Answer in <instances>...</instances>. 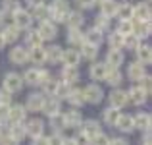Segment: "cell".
Wrapping results in <instances>:
<instances>
[{
    "label": "cell",
    "mask_w": 152,
    "mask_h": 145,
    "mask_svg": "<svg viewBox=\"0 0 152 145\" xmlns=\"http://www.w3.org/2000/svg\"><path fill=\"white\" fill-rule=\"evenodd\" d=\"M23 78V83H29V85H42L46 79H50V72L45 70V68H31V70L25 72Z\"/></svg>",
    "instance_id": "cell-1"
},
{
    "label": "cell",
    "mask_w": 152,
    "mask_h": 145,
    "mask_svg": "<svg viewBox=\"0 0 152 145\" xmlns=\"http://www.w3.org/2000/svg\"><path fill=\"white\" fill-rule=\"evenodd\" d=\"M67 14H69V4H67V0H54L52 6L48 8V18H52L58 23L66 21Z\"/></svg>",
    "instance_id": "cell-2"
},
{
    "label": "cell",
    "mask_w": 152,
    "mask_h": 145,
    "mask_svg": "<svg viewBox=\"0 0 152 145\" xmlns=\"http://www.w3.org/2000/svg\"><path fill=\"white\" fill-rule=\"evenodd\" d=\"M21 87H23V78L19 74L10 72V74L4 75V87L2 89H6L8 93H18V91H21Z\"/></svg>",
    "instance_id": "cell-3"
},
{
    "label": "cell",
    "mask_w": 152,
    "mask_h": 145,
    "mask_svg": "<svg viewBox=\"0 0 152 145\" xmlns=\"http://www.w3.org/2000/svg\"><path fill=\"white\" fill-rule=\"evenodd\" d=\"M83 97H85V103H91V104H98L100 101L104 99V91L100 85L96 83H91L83 89Z\"/></svg>",
    "instance_id": "cell-4"
},
{
    "label": "cell",
    "mask_w": 152,
    "mask_h": 145,
    "mask_svg": "<svg viewBox=\"0 0 152 145\" xmlns=\"http://www.w3.org/2000/svg\"><path fill=\"white\" fill-rule=\"evenodd\" d=\"M12 19H14V25L18 27L19 31H21V29H29L31 23H33V18H31V14H29L27 10H21V8H18V10L14 12Z\"/></svg>",
    "instance_id": "cell-5"
},
{
    "label": "cell",
    "mask_w": 152,
    "mask_h": 145,
    "mask_svg": "<svg viewBox=\"0 0 152 145\" xmlns=\"http://www.w3.org/2000/svg\"><path fill=\"white\" fill-rule=\"evenodd\" d=\"M37 31H39V35H41L42 41H52V39H56V35H58L56 23H54V21H48V19L41 21V25H39Z\"/></svg>",
    "instance_id": "cell-6"
},
{
    "label": "cell",
    "mask_w": 152,
    "mask_h": 145,
    "mask_svg": "<svg viewBox=\"0 0 152 145\" xmlns=\"http://www.w3.org/2000/svg\"><path fill=\"white\" fill-rule=\"evenodd\" d=\"M10 60H12V64H18V66L27 64L29 62V48L27 47H14L10 50Z\"/></svg>",
    "instance_id": "cell-7"
},
{
    "label": "cell",
    "mask_w": 152,
    "mask_h": 145,
    "mask_svg": "<svg viewBox=\"0 0 152 145\" xmlns=\"http://www.w3.org/2000/svg\"><path fill=\"white\" fill-rule=\"evenodd\" d=\"M45 134V122L41 118H33L25 124V135H31V138H39V135Z\"/></svg>",
    "instance_id": "cell-8"
},
{
    "label": "cell",
    "mask_w": 152,
    "mask_h": 145,
    "mask_svg": "<svg viewBox=\"0 0 152 145\" xmlns=\"http://www.w3.org/2000/svg\"><path fill=\"white\" fill-rule=\"evenodd\" d=\"M98 134H100V124L96 120H85V122H81V135H85L89 141Z\"/></svg>",
    "instance_id": "cell-9"
},
{
    "label": "cell",
    "mask_w": 152,
    "mask_h": 145,
    "mask_svg": "<svg viewBox=\"0 0 152 145\" xmlns=\"http://www.w3.org/2000/svg\"><path fill=\"white\" fill-rule=\"evenodd\" d=\"M131 19L135 23L150 21V6L148 4H137V6H133V18Z\"/></svg>",
    "instance_id": "cell-10"
},
{
    "label": "cell",
    "mask_w": 152,
    "mask_h": 145,
    "mask_svg": "<svg viewBox=\"0 0 152 145\" xmlns=\"http://www.w3.org/2000/svg\"><path fill=\"white\" fill-rule=\"evenodd\" d=\"M46 97L42 93H31L27 97V104H25V110H33V112H41L42 110V104H45Z\"/></svg>",
    "instance_id": "cell-11"
},
{
    "label": "cell",
    "mask_w": 152,
    "mask_h": 145,
    "mask_svg": "<svg viewBox=\"0 0 152 145\" xmlns=\"http://www.w3.org/2000/svg\"><path fill=\"white\" fill-rule=\"evenodd\" d=\"M25 114H27V110L23 104H14V107H10V112H8V122L21 124L25 120Z\"/></svg>",
    "instance_id": "cell-12"
},
{
    "label": "cell",
    "mask_w": 152,
    "mask_h": 145,
    "mask_svg": "<svg viewBox=\"0 0 152 145\" xmlns=\"http://www.w3.org/2000/svg\"><path fill=\"white\" fill-rule=\"evenodd\" d=\"M146 95L145 93V89H142L141 85H135V87H131L129 91H127V101H129L131 104H142L146 101Z\"/></svg>",
    "instance_id": "cell-13"
},
{
    "label": "cell",
    "mask_w": 152,
    "mask_h": 145,
    "mask_svg": "<svg viewBox=\"0 0 152 145\" xmlns=\"http://www.w3.org/2000/svg\"><path fill=\"white\" fill-rule=\"evenodd\" d=\"M60 110H62V103H60L56 97H50V99H45V104H42L41 112H45V114L50 118V116L60 114Z\"/></svg>",
    "instance_id": "cell-14"
},
{
    "label": "cell",
    "mask_w": 152,
    "mask_h": 145,
    "mask_svg": "<svg viewBox=\"0 0 152 145\" xmlns=\"http://www.w3.org/2000/svg\"><path fill=\"white\" fill-rule=\"evenodd\" d=\"M123 58H125V56H123V52L121 50H118V48H110V50H108V54H106V66L108 68H119L123 64Z\"/></svg>",
    "instance_id": "cell-15"
},
{
    "label": "cell",
    "mask_w": 152,
    "mask_h": 145,
    "mask_svg": "<svg viewBox=\"0 0 152 145\" xmlns=\"http://www.w3.org/2000/svg\"><path fill=\"white\" fill-rule=\"evenodd\" d=\"M64 116V128H79L83 122V116L79 110H67Z\"/></svg>",
    "instance_id": "cell-16"
},
{
    "label": "cell",
    "mask_w": 152,
    "mask_h": 145,
    "mask_svg": "<svg viewBox=\"0 0 152 145\" xmlns=\"http://www.w3.org/2000/svg\"><path fill=\"white\" fill-rule=\"evenodd\" d=\"M127 104V91H121V89H115V91H112V95H110V107L112 108H123Z\"/></svg>",
    "instance_id": "cell-17"
},
{
    "label": "cell",
    "mask_w": 152,
    "mask_h": 145,
    "mask_svg": "<svg viewBox=\"0 0 152 145\" xmlns=\"http://www.w3.org/2000/svg\"><path fill=\"white\" fill-rule=\"evenodd\" d=\"M106 70H108V66L104 62L91 64V70H89L91 79H94V81H104V78H106Z\"/></svg>",
    "instance_id": "cell-18"
},
{
    "label": "cell",
    "mask_w": 152,
    "mask_h": 145,
    "mask_svg": "<svg viewBox=\"0 0 152 145\" xmlns=\"http://www.w3.org/2000/svg\"><path fill=\"white\" fill-rule=\"evenodd\" d=\"M145 75V66L141 62H131L127 66V78L131 81H141V78Z\"/></svg>",
    "instance_id": "cell-19"
},
{
    "label": "cell",
    "mask_w": 152,
    "mask_h": 145,
    "mask_svg": "<svg viewBox=\"0 0 152 145\" xmlns=\"http://www.w3.org/2000/svg\"><path fill=\"white\" fill-rule=\"evenodd\" d=\"M62 62L66 64V66H75L77 68V64L81 62V54H79L77 48H67V50H64V54H62Z\"/></svg>",
    "instance_id": "cell-20"
},
{
    "label": "cell",
    "mask_w": 152,
    "mask_h": 145,
    "mask_svg": "<svg viewBox=\"0 0 152 145\" xmlns=\"http://www.w3.org/2000/svg\"><path fill=\"white\" fill-rule=\"evenodd\" d=\"M104 81H106L108 85H112V87H118L119 83L123 81V74L119 72V68H108Z\"/></svg>",
    "instance_id": "cell-21"
},
{
    "label": "cell",
    "mask_w": 152,
    "mask_h": 145,
    "mask_svg": "<svg viewBox=\"0 0 152 145\" xmlns=\"http://www.w3.org/2000/svg\"><path fill=\"white\" fill-rule=\"evenodd\" d=\"M133 126L135 130H150V114L148 112H139L137 116H133Z\"/></svg>",
    "instance_id": "cell-22"
},
{
    "label": "cell",
    "mask_w": 152,
    "mask_h": 145,
    "mask_svg": "<svg viewBox=\"0 0 152 145\" xmlns=\"http://www.w3.org/2000/svg\"><path fill=\"white\" fill-rule=\"evenodd\" d=\"M102 41H104V33L100 29H96V27H91V29L85 33V43H89V45L100 47Z\"/></svg>",
    "instance_id": "cell-23"
},
{
    "label": "cell",
    "mask_w": 152,
    "mask_h": 145,
    "mask_svg": "<svg viewBox=\"0 0 152 145\" xmlns=\"http://www.w3.org/2000/svg\"><path fill=\"white\" fill-rule=\"evenodd\" d=\"M64 23H67L69 29H81V25L85 23V18H83L81 12H69Z\"/></svg>",
    "instance_id": "cell-24"
},
{
    "label": "cell",
    "mask_w": 152,
    "mask_h": 145,
    "mask_svg": "<svg viewBox=\"0 0 152 145\" xmlns=\"http://www.w3.org/2000/svg\"><path fill=\"white\" fill-rule=\"evenodd\" d=\"M115 126H118L121 132H125V134H131V132L135 130V126H133V116H131V114H119Z\"/></svg>",
    "instance_id": "cell-25"
},
{
    "label": "cell",
    "mask_w": 152,
    "mask_h": 145,
    "mask_svg": "<svg viewBox=\"0 0 152 145\" xmlns=\"http://www.w3.org/2000/svg\"><path fill=\"white\" fill-rule=\"evenodd\" d=\"M79 79V70L75 66H64V70H62V81L64 83H75Z\"/></svg>",
    "instance_id": "cell-26"
},
{
    "label": "cell",
    "mask_w": 152,
    "mask_h": 145,
    "mask_svg": "<svg viewBox=\"0 0 152 145\" xmlns=\"http://www.w3.org/2000/svg\"><path fill=\"white\" fill-rule=\"evenodd\" d=\"M0 35H2L4 43H15V41L19 39V29H18V27L14 25V23H12V25L4 27V31H2Z\"/></svg>",
    "instance_id": "cell-27"
},
{
    "label": "cell",
    "mask_w": 152,
    "mask_h": 145,
    "mask_svg": "<svg viewBox=\"0 0 152 145\" xmlns=\"http://www.w3.org/2000/svg\"><path fill=\"white\" fill-rule=\"evenodd\" d=\"M45 52H46V62H48V60H50V64H60V62H62V54H64L62 47L45 48Z\"/></svg>",
    "instance_id": "cell-28"
},
{
    "label": "cell",
    "mask_w": 152,
    "mask_h": 145,
    "mask_svg": "<svg viewBox=\"0 0 152 145\" xmlns=\"http://www.w3.org/2000/svg\"><path fill=\"white\" fill-rule=\"evenodd\" d=\"M115 10H118L115 0H106V2L100 4V16H104V18H108V19L115 16Z\"/></svg>",
    "instance_id": "cell-29"
},
{
    "label": "cell",
    "mask_w": 152,
    "mask_h": 145,
    "mask_svg": "<svg viewBox=\"0 0 152 145\" xmlns=\"http://www.w3.org/2000/svg\"><path fill=\"white\" fill-rule=\"evenodd\" d=\"M10 135L12 139H15L18 143H21L23 141V138H25V126H23V122L21 124H12L10 126Z\"/></svg>",
    "instance_id": "cell-30"
},
{
    "label": "cell",
    "mask_w": 152,
    "mask_h": 145,
    "mask_svg": "<svg viewBox=\"0 0 152 145\" xmlns=\"http://www.w3.org/2000/svg\"><path fill=\"white\" fill-rule=\"evenodd\" d=\"M29 60L33 64H37V66H42V64L46 62V52L45 48H33V50H29Z\"/></svg>",
    "instance_id": "cell-31"
},
{
    "label": "cell",
    "mask_w": 152,
    "mask_h": 145,
    "mask_svg": "<svg viewBox=\"0 0 152 145\" xmlns=\"http://www.w3.org/2000/svg\"><path fill=\"white\" fill-rule=\"evenodd\" d=\"M137 56H139L137 62H141L142 66H145V64H150V60H152V48L148 45H141V47L137 48Z\"/></svg>",
    "instance_id": "cell-32"
},
{
    "label": "cell",
    "mask_w": 152,
    "mask_h": 145,
    "mask_svg": "<svg viewBox=\"0 0 152 145\" xmlns=\"http://www.w3.org/2000/svg\"><path fill=\"white\" fill-rule=\"evenodd\" d=\"M115 18H119V21L121 19H131L133 18V6L131 4H118V10H115Z\"/></svg>",
    "instance_id": "cell-33"
},
{
    "label": "cell",
    "mask_w": 152,
    "mask_h": 145,
    "mask_svg": "<svg viewBox=\"0 0 152 145\" xmlns=\"http://www.w3.org/2000/svg\"><path fill=\"white\" fill-rule=\"evenodd\" d=\"M66 99L69 101V104H73V107H81V104L85 103V97H83V89H69V93H67Z\"/></svg>",
    "instance_id": "cell-34"
},
{
    "label": "cell",
    "mask_w": 152,
    "mask_h": 145,
    "mask_svg": "<svg viewBox=\"0 0 152 145\" xmlns=\"http://www.w3.org/2000/svg\"><path fill=\"white\" fill-rule=\"evenodd\" d=\"M25 41H27V47L33 50V48H41L42 47V39L39 35V31H29L25 35Z\"/></svg>",
    "instance_id": "cell-35"
},
{
    "label": "cell",
    "mask_w": 152,
    "mask_h": 145,
    "mask_svg": "<svg viewBox=\"0 0 152 145\" xmlns=\"http://www.w3.org/2000/svg\"><path fill=\"white\" fill-rule=\"evenodd\" d=\"M79 54H81L83 58H87V60H94L98 56V47L89 45V43H83V45H81V52H79Z\"/></svg>",
    "instance_id": "cell-36"
},
{
    "label": "cell",
    "mask_w": 152,
    "mask_h": 145,
    "mask_svg": "<svg viewBox=\"0 0 152 145\" xmlns=\"http://www.w3.org/2000/svg\"><path fill=\"white\" fill-rule=\"evenodd\" d=\"M135 31V21L133 19H121L118 25V33L123 35V37H127V35H133Z\"/></svg>",
    "instance_id": "cell-37"
},
{
    "label": "cell",
    "mask_w": 152,
    "mask_h": 145,
    "mask_svg": "<svg viewBox=\"0 0 152 145\" xmlns=\"http://www.w3.org/2000/svg\"><path fill=\"white\" fill-rule=\"evenodd\" d=\"M119 114H121V112L118 110V108H106V110H104V122L108 124V126H115V122H118V118H119Z\"/></svg>",
    "instance_id": "cell-38"
},
{
    "label": "cell",
    "mask_w": 152,
    "mask_h": 145,
    "mask_svg": "<svg viewBox=\"0 0 152 145\" xmlns=\"http://www.w3.org/2000/svg\"><path fill=\"white\" fill-rule=\"evenodd\" d=\"M150 31H152L150 21H142V23H135L133 35H137L139 39H141V37H150Z\"/></svg>",
    "instance_id": "cell-39"
},
{
    "label": "cell",
    "mask_w": 152,
    "mask_h": 145,
    "mask_svg": "<svg viewBox=\"0 0 152 145\" xmlns=\"http://www.w3.org/2000/svg\"><path fill=\"white\" fill-rule=\"evenodd\" d=\"M67 41H69L71 45L81 47L83 43H85V33H81L79 29H69V33H67Z\"/></svg>",
    "instance_id": "cell-40"
},
{
    "label": "cell",
    "mask_w": 152,
    "mask_h": 145,
    "mask_svg": "<svg viewBox=\"0 0 152 145\" xmlns=\"http://www.w3.org/2000/svg\"><path fill=\"white\" fill-rule=\"evenodd\" d=\"M123 47H125L127 50H137V48L141 47V39H139L137 35H127V37H123Z\"/></svg>",
    "instance_id": "cell-41"
},
{
    "label": "cell",
    "mask_w": 152,
    "mask_h": 145,
    "mask_svg": "<svg viewBox=\"0 0 152 145\" xmlns=\"http://www.w3.org/2000/svg\"><path fill=\"white\" fill-rule=\"evenodd\" d=\"M31 18L39 19V21H45V19L48 18V6H45V4H41V6L33 8V14H31Z\"/></svg>",
    "instance_id": "cell-42"
},
{
    "label": "cell",
    "mask_w": 152,
    "mask_h": 145,
    "mask_svg": "<svg viewBox=\"0 0 152 145\" xmlns=\"http://www.w3.org/2000/svg\"><path fill=\"white\" fill-rule=\"evenodd\" d=\"M108 43H110V48H123V35H119L118 31H114V33H110V39H108Z\"/></svg>",
    "instance_id": "cell-43"
},
{
    "label": "cell",
    "mask_w": 152,
    "mask_h": 145,
    "mask_svg": "<svg viewBox=\"0 0 152 145\" xmlns=\"http://www.w3.org/2000/svg\"><path fill=\"white\" fill-rule=\"evenodd\" d=\"M69 89H71V87L67 85V83H64V81H58V85H56V93H54V97H56L58 101L66 99V97H67V93H69Z\"/></svg>",
    "instance_id": "cell-44"
},
{
    "label": "cell",
    "mask_w": 152,
    "mask_h": 145,
    "mask_svg": "<svg viewBox=\"0 0 152 145\" xmlns=\"http://www.w3.org/2000/svg\"><path fill=\"white\" fill-rule=\"evenodd\" d=\"M56 85H58V81L56 79H46L45 83H42V89H45V93L42 95H50V97H54V93H56Z\"/></svg>",
    "instance_id": "cell-45"
},
{
    "label": "cell",
    "mask_w": 152,
    "mask_h": 145,
    "mask_svg": "<svg viewBox=\"0 0 152 145\" xmlns=\"http://www.w3.org/2000/svg\"><path fill=\"white\" fill-rule=\"evenodd\" d=\"M110 139L112 138H108L106 134H98V135H94L93 139H91V145H110Z\"/></svg>",
    "instance_id": "cell-46"
},
{
    "label": "cell",
    "mask_w": 152,
    "mask_h": 145,
    "mask_svg": "<svg viewBox=\"0 0 152 145\" xmlns=\"http://www.w3.org/2000/svg\"><path fill=\"white\" fill-rule=\"evenodd\" d=\"M12 104V93L6 89H0V107H10Z\"/></svg>",
    "instance_id": "cell-47"
},
{
    "label": "cell",
    "mask_w": 152,
    "mask_h": 145,
    "mask_svg": "<svg viewBox=\"0 0 152 145\" xmlns=\"http://www.w3.org/2000/svg\"><path fill=\"white\" fill-rule=\"evenodd\" d=\"M50 124L56 132H60V128H64V116L62 114H56V116H50Z\"/></svg>",
    "instance_id": "cell-48"
},
{
    "label": "cell",
    "mask_w": 152,
    "mask_h": 145,
    "mask_svg": "<svg viewBox=\"0 0 152 145\" xmlns=\"http://www.w3.org/2000/svg\"><path fill=\"white\" fill-rule=\"evenodd\" d=\"M18 8H19L18 4H14V2L10 0V2L4 4V10H0V12H2V16H14V12L18 10Z\"/></svg>",
    "instance_id": "cell-49"
},
{
    "label": "cell",
    "mask_w": 152,
    "mask_h": 145,
    "mask_svg": "<svg viewBox=\"0 0 152 145\" xmlns=\"http://www.w3.org/2000/svg\"><path fill=\"white\" fill-rule=\"evenodd\" d=\"M108 23H110V19H108V18H104V16H100V18L96 19V25H94V27H96V29H100L102 33H104V31L108 29Z\"/></svg>",
    "instance_id": "cell-50"
},
{
    "label": "cell",
    "mask_w": 152,
    "mask_h": 145,
    "mask_svg": "<svg viewBox=\"0 0 152 145\" xmlns=\"http://www.w3.org/2000/svg\"><path fill=\"white\" fill-rule=\"evenodd\" d=\"M141 83H142L141 87L145 89V93L148 95V93H150V85H152V81H150V75H148V74H145V75L141 78Z\"/></svg>",
    "instance_id": "cell-51"
},
{
    "label": "cell",
    "mask_w": 152,
    "mask_h": 145,
    "mask_svg": "<svg viewBox=\"0 0 152 145\" xmlns=\"http://www.w3.org/2000/svg\"><path fill=\"white\" fill-rule=\"evenodd\" d=\"M31 145H50V138H46V135H39V138H33Z\"/></svg>",
    "instance_id": "cell-52"
},
{
    "label": "cell",
    "mask_w": 152,
    "mask_h": 145,
    "mask_svg": "<svg viewBox=\"0 0 152 145\" xmlns=\"http://www.w3.org/2000/svg\"><path fill=\"white\" fill-rule=\"evenodd\" d=\"M64 139H66V138H64L60 132H56V134L50 138V145H62V143H64Z\"/></svg>",
    "instance_id": "cell-53"
},
{
    "label": "cell",
    "mask_w": 152,
    "mask_h": 145,
    "mask_svg": "<svg viewBox=\"0 0 152 145\" xmlns=\"http://www.w3.org/2000/svg\"><path fill=\"white\" fill-rule=\"evenodd\" d=\"M8 112L10 107H0V122H8Z\"/></svg>",
    "instance_id": "cell-54"
},
{
    "label": "cell",
    "mask_w": 152,
    "mask_h": 145,
    "mask_svg": "<svg viewBox=\"0 0 152 145\" xmlns=\"http://www.w3.org/2000/svg\"><path fill=\"white\" fill-rule=\"evenodd\" d=\"M77 2H79L81 8H87V10H89V8H93L94 4H96V0H77Z\"/></svg>",
    "instance_id": "cell-55"
},
{
    "label": "cell",
    "mask_w": 152,
    "mask_h": 145,
    "mask_svg": "<svg viewBox=\"0 0 152 145\" xmlns=\"http://www.w3.org/2000/svg\"><path fill=\"white\" fill-rule=\"evenodd\" d=\"M0 145H19V143L15 141V139H12L10 135H6V138H2V139H0Z\"/></svg>",
    "instance_id": "cell-56"
},
{
    "label": "cell",
    "mask_w": 152,
    "mask_h": 145,
    "mask_svg": "<svg viewBox=\"0 0 152 145\" xmlns=\"http://www.w3.org/2000/svg\"><path fill=\"white\" fill-rule=\"evenodd\" d=\"M110 145H129V143L123 138H114V139H110Z\"/></svg>",
    "instance_id": "cell-57"
},
{
    "label": "cell",
    "mask_w": 152,
    "mask_h": 145,
    "mask_svg": "<svg viewBox=\"0 0 152 145\" xmlns=\"http://www.w3.org/2000/svg\"><path fill=\"white\" fill-rule=\"evenodd\" d=\"M75 141H77V145H91V141L85 138V135H77V138H75Z\"/></svg>",
    "instance_id": "cell-58"
},
{
    "label": "cell",
    "mask_w": 152,
    "mask_h": 145,
    "mask_svg": "<svg viewBox=\"0 0 152 145\" xmlns=\"http://www.w3.org/2000/svg\"><path fill=\"white\" fill-rule=\"evenodd\" d=\"M41 4H45V0H29L31 8H37V6H41Z\"/></svg>",
    "instance_id": "cell-59"
},
{
    "label": "cell",
    "mask_w": 152,
    "mask_h": 145,
    "mask_svg": "<svg viewBox=\"0 0 152 145\" xmlns=\"http://www.w3.org/2000/svg\"><path fill=\"white\" fill-rule=\"evenodd\" d=\"M62 145H77V141H75V138H66Z\"/></svg>",
    "instance_id": "cell-60"
},
{
    "label": "cell",
    "mask_w": 152,
    "mask_h": 145,
    "mask_svg": "<svg viewBox=\"0 0 152 145\" xmlns=\"http://www.w3.org/2000/svg\"><path fill=\"white\" fill-rule=\"evenodd\" d=\"M4 45H6V43H4V39H2V35H0V48H4Z\"/></svg>",
    "instance_id": "cell-61"
},
{
    "label": "cell",
    "mask_w": 152,
    "mask_h": 145,
    "mask_svg": "<svg viewBox=\"0 0 152 145\" xmlns=\"http://www.w3.org/2000/svg\"><path fill=\"white\" fill-rule=\"evenodd\" d=\"M2 19H4V16H2V12H0V23H2Z\"/></svg>",
    "instance_id": "cell-62"
},
{
    "label": "cell",
    "mask_w": 152,
    "mask_h": 145,
    "mask_svg": "<svg viewBox=\"0 0 152 145\" xmlns=\"http://www.w3.org/2000/svg\"><path fill=\"white\" fill-rule=\"evenodd\" d=\"M0 139H2V128H0Z\"/></svg>",
    "instance_id": "cell-63"
},
{
    "label": "cell",
    "mask_w": 152,
    "mask_h": 145,
    "mask_svg": "<svg viewBox=\"0 0 152 145\" xmlns=\"http://www.w3.org/2000/svg\"><path fill=\"white\" fill-rule=\"evenodd\" d=\"M146 2H150V0H146Z\"/></svg>",
    "instance_id": "cell-64"
}]
</instances>
